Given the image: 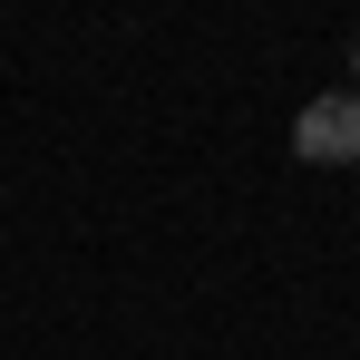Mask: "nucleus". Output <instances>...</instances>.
<instances>
[{
	"label": "nucleus",
	"instance_id": "obj_2",
	"mask_svg": "<svg viewBox=\"0 0 360 360\" xmlns=\"http://www.w3.org/2000/svg\"><path fill=\"white\" fill-rule=\"evenodd\" d=\"M351 59H360V49H351ZM351 98H360V88H351Z\"/></svg>",
	"mask_w": 360,
	"mask_h": 360
},
{
	"label": "nucleus",
	"instance_id": "obj_1",
	"mask_svg": "<svg viewBox=\"0 0 360 360\" xmlns=\"http://www.w3.org/2000/svg\"><path fill=\"white\" fill-rule=\"evenodd\" d=\"M292 156H311V166H351L360 156V98H311L292 127Z\"/></svg>",
	"mask_w": 360,
	"mask_h": 360
}]
</instances>
